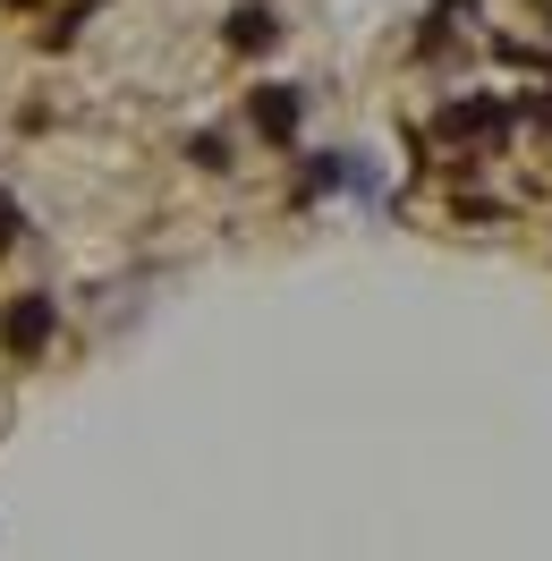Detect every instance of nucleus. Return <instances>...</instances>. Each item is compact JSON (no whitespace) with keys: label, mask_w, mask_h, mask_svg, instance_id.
<instances>
[{"label":"nucleus","mask_w":552,"mask_h":561,"mask_svg":"<svg viewBox=\"0 0 552 561\" xmlns=\"http://www.w3.org/2000/svg\"><path fill=\"white\" fill-rule=\"evenodd\" d=\"M18 239V205H0V247Z\"/></svg>","instance_id":"obj_6"},{"label":"nucleus","mask_w":552,"mask_h":561,"mask_svg":"<svg viewBox=\"0 0 552 561\" xmlns=\"http://www.w3.org/2000/svg\"><path fill=\"white\" fill-rule=\"evenodd\" d=\"M510 119H518V103L468 94V103H450V111H442V137H476V145H493V137H510Z\"/></svg>","instance_id":"obj_2"},{"label":"nucleus","mask_w":552,"mask_h":561,"mask_svg":"<svg viewBox=\"0 0 552 561\" xmlns=\"http://www.w3.org/2000/svg\"><path fill=\"white\" fill-rule=\"evenodd\" d=\"M9 9H35V0H9Z\"/></svg>","instance_id":"obj_7"},{"label":"nucleus","mask_w":552,"mask_h":561,"mask_svg":"<svg viewBox=\"0 0 552 561\" xmlns=\"http://www.w3.org/2000/svg\"><path fill=\"white\" fill-rule=\"evenodd\" d=\"M273 9H239V18H230V51H273Z\"/></svg>","instance_id":"obj_4"},{"label":"nucleus","mask_w":552,"mask_h":561,"mask_svg":"<svg viewBox=\"0 0 552 561\" xmlns=\"http://www.w3.org/2000/svg\"><path fill=\"white\" fill-rule=\"evenodd\" d=\"M187 153H196V171H230V162H221L230 145H221V137H196V145H187Z\"/></svg>","instance_id":"obj_5"},{"label":"nucleus","mask_w":552,"mask_h":561,"mask_svg":"<svg viewBox=\"0 0 552 561\" xmlns=\"http://www.w3.org/2000/svg\"><path fill=\"white\" fill-rule=\"evenodd\" d=\"M51 298H43V289H18V298H9V307H0V350H9V366H35L43 350H51Z\"/></svg>","instance_id":"obj_1"},{"label":"nucleus","mask_w":552,"mask_h":561,"mask_svg":"<svg viewBox=\"0 0 552 561\" xmlns=\"http://www.w3.org/2000/svg\"><path fill=\"white\" fill-rule=\"evenodd\" d=\"M246 119L264 145H298V85H255L246 94Z\"/></svg>","instance_id":"obj_3"}]
</instances>
